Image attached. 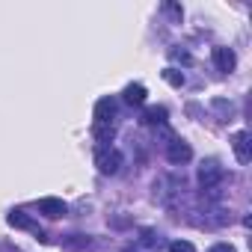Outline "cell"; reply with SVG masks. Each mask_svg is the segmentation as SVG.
Segmentation results:
<instances>
[{
    "mask_svg": "<svg viewBox=\"0 0 252 252\" xmlns=\"http://www.w3.org/2000/svg\"><path fill=\"white\" fill-rule=\"evenodd\" d=\"M169 252H196V246L190 240H172L169 243Z\"/></svg>",
    "mask_w": 252,
    "mask_h": 252,
    "instance_id": "cell-17",
    "label": "cell"
},
{
    "mask_svg": "<svg viewBox=\"0 0 252 252\" xmlns=\"http://www.w3.org/2000/svg\"><path fill=\"white\" fill-rule=\"evenodd\" d=\"M211 252H237V249H234L231 243H214V246H211Z\"/></svg>",
    "mask_w": 252,
    "mask_h": 252,
    "instance_id": "cell-18",
    "label": "cell"
},
{
    "mask_svg": "<svg viewBox=\"0 0 252 252\" xmlns=\"http://www.w3.org/2000/svg\"><path fill=\"white\" fill-rule=\"evenodd\" d=\"M160 74H163V80H166L169 86H175V89H181V86H184V71H178V68H172V65H169V68H163Z\"/></svg>",
    "mask_w": 252,
    "mask_h": 252,
    "instance_id": "cell-11",
    "label": "cell"
},
{
    "mask_svg": "<svg viewBox=\"0 0 252 252\" xmlns=\"http://www.w3.org/2000/svg\"><path fill=\"white\" fill-rule=\"evenodd\" d=\"M163 12H166L175 24H181V18H184V9H181L178 3H172V0H166V3H163Z\"/></svg>",
    "mask_w": 252,
    "mask_h": 252,
    "instance_id": "cell-12",
    "label": "cell"
},
{
    "mask_svg": "<svg viewBox=\"0 0 252 252\" xmlns=\"http://www.w3.org/2000/svg\"><path fill=\"white\" fill-rule=\"evenodd\" d=\"M166 160H169L172 166H184V163H190V160H193V149H190V143L172 137V140L166 143Z\"/></svg>",
    "mask_w": 252,
    "mask_h": 252,
    "instance_id": "cell-4",
    "label": "cell"
},
{
    "mask_svg": "<svg viewBox=\"0 0 252 252\" xmlns=\"http://www.w3.org/2000/svg\"><path fill=\"white\" fill-rule=\"evenodd\" d=\"M6 222H9L12 228H21V231H30V234H36V237H39L42 243L48 240V234H45V228H42V225H39V222H36V220L30 217V214H24L21 208H15V211H9V214H6Z\"/></svg>",
    "mask_w": 252,
    "mask_h": 252,
    "instance_id": "cell-3",
    "label": "cell"
},
{
    "mask_svg": "<svg viewBox=\"0 0 252 252\" xmlns=\"http://www.w3.org/2000/svg\"><path fill=\"white\" fill-rule=\"evenodd\" d=\"M231 149H234L237 163H249L252 160V137H249V131H237L231 137Z\"/></svg>",
    "mask_w": 252,
    "mask_h": 252,
    "instance_id": "cell-6",
    "label": "cell"
},
{
    "mask_svg": "<svg viewBox=\"0 0 252 252\" xmlns=\"http://www.w3.org/2000/svg\"><path fill=\"white\" fill-rule=\"evenodd\" d=\"M116 98H98L95 104V125H113L116 119Z\"/></svg>",
    "mask_w": 252,
    "mask_h": 252,
    "instance_id": "cell-8",
    "label": "cell"
},
{
    "mask_svg": "<svg viewBox=\"0 0 252 252\" xmlns=\"http://www.w3.org/2000/svg\"><path fill=\"white\" fill-rule=\"evenodd\" d=\"M39 214L48 217V220H60V217L68 214V205L57 196H45V199H39Z\"/></svg>",
    "mask_w": 252,
    "mask_h": 252,
    "instance_id": "cell-7",
    "label": "cell"
},
{
    "mask_svg": "<svg viewBox=\"0 0 252 252\" xmlns=\"http://www.w3.org/2000/svg\"><path fill=\"white\" fill-rule=\"evenodd\" d=\"M211 107H214V110H220V113H222V122H225V119H228V116H231V110H234V107H231V104H228V101H222V98H214V101H211Z\"/></svg>",
    "mask_w": 252,
    "mask_h": 252,
    "instance_id": "cell-15",
    "label": "cell"
},
{
    "mask_svg": "<svg viewBox=\"0 0 252 252\" xmlns=\"http://www.w3.org/2000/svg\"><path fill=\"white\" fill-rule=\"evenodd\" d=\"M65 246L68 249H83V246H92V240L83 237V234H71V240H65Z\"/></svg>",
    "mask_w": 252,
    "mask_h": 252,
    "instance_id": "cell-16",
    "label": "cell"
},
{
    "mask_svg": "<svg viewBox=\"0 0 252 252\" xmlns=\"http://www.w3.org/2000/svg\"><path fill=\"white\" fill-rule=\"evenodd\" d=\"M222 178H225V169H222L217 160L202 163V166H199V172H196V181H199L202 193H217V190H220V184H222Z\"/></svg>",
    "mask_w": 252,
    "mask_h": 252,
    "instance_id": "cell-1",
    "label": "cell"
},
{
    "mask_svg": "<svg viewBox=\"0 0 252 252\" xmlns=\"http://www.w3.org/2000/svg\"><path fill=\"white\" fill-rule=\"evenodd\" d=\"M166 107H146L143 110V116H140V122L143 125H149V128H163L166 125Z\"/></svg>",
    "mask_w": 252,
    "mask_h": 252,
    "instance_id": "cell-10",
    "label": "cell"
},
{
    "mask_svg": "<svg viewBox=\"0 0 252 252\" xmlns=\"http://www.w3.org/2000/svg\"><path fill=\"white\" fill-rule=\"evenodd\" d=\"M211 60H214L217 71H222V74H231V71L237 68V54H234L231 48H222V45L211 51Z\"/></svg>",
    "mask_w": 252,
    "mask_h": 252,
    "instance_id": "cell-5",
    "label": "cell"
},
{
    "mask_svg": "<svg viewBox=\"0 0 252 252\" xmlns=\"http://www.w3.org/2000/svg\"><path fill=\"white\" fill-rule=\"evenodd\" d=\"M146 98H149V89H146L143 83H128V86L122 89V101L131 104V107H143Z\"/></svg>",
    "mask_w": 252,
    "mask_h": 252,
    "instance_id": "cell-9",
    "label": "cell"
},
{
    "mask_svg": "<svg viewBox=\"0 0 252 252\" xmlns=\"http://www.w3.org/2000/svg\"><path fill=\"white\" fill-rule=\"evenodd\" d=\"M122 152L113 149V146H104V149H95V166L101 175H116L122 169Z\"/></svg>",
    "mask_w": 252,
    "mask_h": 252,
    "instance_id": "cell-2",
    "label": "cell"
},
{
    "mask_svg": "<svg viewBox=\"0 0 252 252\" xmlns=\"http://www.w3.org/2000/svg\"><path fill=\"white\" fill-rule=\"evenodd\" d=\"M169 60H175V63H181V65H190V63H193V57H190V51H184V48H169Z\"/></svg>",
    "mask_w": 252,
    "mask_h": 252,
    "instance_id": "cell-13",
    "label": "cell"
},
{
    "mask_svg": "<svg viewBox=\"0 0 252 252\" xmlns=\"http://www.w3.org/2000/svg\"><path fill=\"white\" fill-rule=\"evenodd\" d=\"M140 243H143V246H158V243H160V237H158V231L143 228V231H140Z\"/></svg>",
    "mask_w": 252,
    "mask_h": 252,
    "instance_id": "cell-14",
    "label": "cell"
}]
</instances>
